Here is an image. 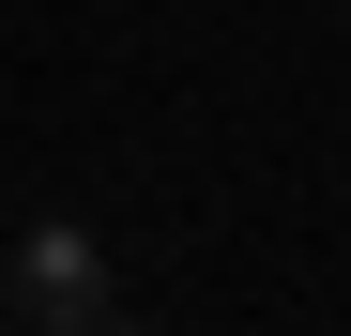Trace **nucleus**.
Listing matches in <instances>:
<instances>
[{
    "instance_id": "1",
    "label": "nucleus",
    "mask_w": 351,
    "mask_h": 336,
    "mask_svg": "<svg viewBox=\"0 0 351 336\" xmlns=\"http://www.w3.org/2000/svg\"><path fill=\"white\" fill-rule=\"evenodd\" d=\"M0 321H46V336L107 321V260H92V230H16V275H0Z\"/></svg>"
}]
</instances>
